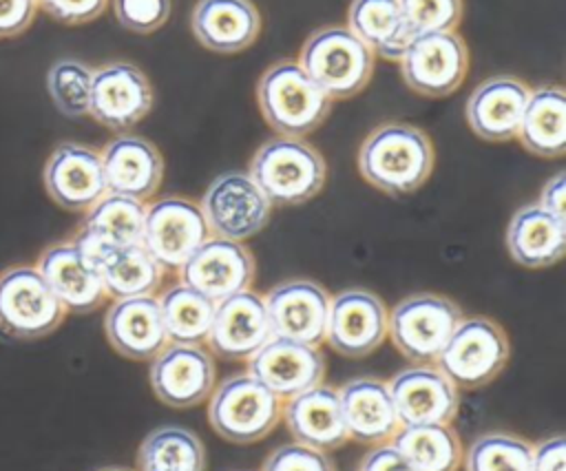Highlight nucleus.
I'll use <instances>...</instances> for the list:
<instances>
[{"label": "nucleus", "mask_w": 566, "mask_h": 471, "mask_svg": "<svg viewBox=\"0 0 566 471\" xmlns=\"http://www.w3.org/2000/svg\"><path fill=\"white\" fill-rule=\"evenodd\" d=\"M400 62L405 84L427 97L453 93L467 75L469 51L453 31L424 33L411 38Z\"/></svg>", "instance_id": "10"}, {"label": "nucleus", "mask_w": 566, "mask_h": 471, "mask_svg": "<svg viewBox=\"0 0 566 471\" xmlns=\"http://www.w3.org/2000/svg\"><path fill=\"white\" fill-rule=\"evenodd\" d=\"M391 444L416 471H458L462 442L451 425H409L400 427Z\"/></svg>", "instance_id": "33"}, {"label": "nucleus", "mask_w": 566, "mask_h": 471, "mask_svg": "<svg viewBox=\"0 0 566 471\" xmlns=\"http://www.w3.org/2000/svg\"><path fill=\"white\" fill-rule=\"evenodd\" d=\"M106 190L137 201L150 199L164 179L161 153L139 135H119L102 150Z\"/></svg>", "instance_id": "22"}, {"label": "nucleus", "mask_w": 566, "mask_h": 471, "mask_svg": "<svg viewBox=\"0 0 566 471\" xmlns=\"http://www.w3.org/2000/svg\"><path fill=\"white\" fill-rule=\"evenodd\" d=\"M99 471H128V469H122V467H106V469H99Z\"/></svg>", "instance_id": "46"}, {"label": "nucleus", "mask_w": 566, "mask_h": 471, "mask_svg": "<svg viewBox=\"0 0 566 471\" xmlns=\"http://www.w3.org/2000/svg\"><path fill=\"white\" fill-rule=\"evenodd\" d=\"M144 214V201L106 192L93 208L84 212V221L73 241L97 265L104 252L142 243Z\"/></svg>", "instance_id": "24"}, {"label": "nucleus", "mask_w": 566, "mask_h": 471, "mask_svg": "<svg viewBox=\"0 0 566 471\" xmlns=\"http://www.w3.org/2000/svg\"><path fill=\"white\" fill-rule=\"evenodd\" d=\"M199 203L184 197H164L146 206L142 245L164 265L179 270L188 257L210 239Z\"/></svg>", "instance_id": "11"}, {"label": "nucleus", "mask_w": 566, "mask_h": 471, "mask_svg": "<svg viewBox=\"0 0 566 471\" xmlns=\"http://www.w3.org/2000/svg\"><path fill=\"white\" fill-rule=\"evenodd\" d=\"M340 411L349 438L363 444L391 442L400 429V420L387 387V380L360 376L347 380L338 389Z\"/></svg>", "instance_id": "27"}, {"label": "nucleus", "mask_w": 566, "mask_h": 471, "mask_svg": "<svg viewBox=\"0 0 566 471\" xmlns=\"http://www.w3.org/2000/svg\"><path fill=\"white\" fill-rule=\"evenodd\" d=\"M93 69L77 57H60L46 73V91L55 108L66 117L88 113Z\"/></svg>", "instance_id": "37"}, {"label": "nucleus", "mask_w": 566, "mask_h": 471, "mask_svg": "<svg viewBox=\"0 0 566 471\" xmlns=\"http://www.w3.org/2000/svg\"><path fill=\"white\" fill-rule=\"evenodd\" d=\"M281 418L294 442L325 453L340 449L349 440L338 391L323 383L287 398Z\"/></svg>", "instance_id": "26"}, {"label": "nucleus", "mask_w": 566, "mask_h": 471, "mask_svg": "<svg viewBox=\"0 0 566 471\" xmlns=\"http://www.w3.org/2000/svg\"><path fill=\"white\" fill-rule=\"evenodd\" d=\"M254 257L241 241L210 237L179 268L181 283L219 303L250 290L254 281Z\"/></svg>", "instance_id": "15"}, {"label": "nucleus", "mask_w": 566, "mask_h": 471, "mask_svg": "<svg viewBox=\"0 0 566 471\" xmlns=\"http://www.w3.org/2000/svg\"><path fill=\"white\" fill-rule=\"evenodd\" d=\"M139 471H206L201 438L177 425L153 429L137 449Z\"/></svg>", "instance_id": "34"}, {"label": "nucleus", "mask_w": 566, "mask_h": 471, "mask_svg": "<svg viewBox=\"0 0 566 471\" xmlns=\"http://www.w3.org/2000/svg\"><path fill=\"white\" fill-rule=\"evenodd\" d=\"M347 29L376 55L400 60L411 33L402 20L398 0H352Z\"/></svg>", "instance_id": "31"}, {"label": "nucleus", "mask_w": 566, "mask_h": 471, "mask_svg": "<svg viewBox=\"0 0 566 471\" xmlns=\"http://www.w3.org/2000/svg\"><path fill=\"white\" fill-rule=\"evenodd\" d=\"M157 303L168 343H206L217 305L214 301L186 283H175L166 292H161Z\"/></svg>", "instance_id": "35"}, {"label": "nucleus", "mask_w": 566, "mask_h": 471, "mask_svg": "<svg viewBox=\"0 0 566 471\" xmlns=\"http://www.w3.org/2000/svg\"><path fill=\"white\" fill-rule=\"evenodd\" d=\"M265 310L272 336L321 347L325 343L329 292L307 279H292L274 285L265 294Z\"/></svg>", "instance_id": "16"}, {"label": "nucleus", "mask_w": 566, "mask_h": 471, "mask_svg": "<svg viewBox=\"0 0 566 471\" xmlns=\"http://www.w3.org/2000/svg\"><path fill=\"white\" fill-rule=\"evenodd\" d=\"M66 316L35 265H9L0 272V332L15 341H35L55 332Z\"/></svg>", "instance_id": "7"}, {"label": "nucleus", "mask_w": 566, "mask_h": 471, "mask_svg": "<svg viewBox=\"0 0 566 471\" xmlns=\"http://www.w3.org/2000/svg\"><path fill=\"white\" fill-rule=\"evenodd\" d=\"M35 268L66 312L88 314L106 301V290L97 265L73 239L44 248Z\"/></svg>", "instance_id": "21"}, {"label": "nucleus", "mask_w": 566, "mask_h": 471, "mask_svg": "<svg viewBox=\"0 0 566 471\" xmlns=\"http://www.w3.org/2000/svg\"><path fill=\"white\" fill-rule=\"evenodd\" d=\"M117 22L135 33L159 29L170 15V0H113Z\"/></svg>", "instance_id": "39"}, {"label": "nucleus", "mask_w": 566, "mask_h": 471, "mask_svg": "<svg viewBox=\"0 0 566 471\" xmlns=\"http://www.w3.org/2000/svg\"><path fill=\"white\" fill-rule=\"evenodd\" d=\"M199 208L212 237L245 241L268 226L272 203L248 172L230 170L212 179Z\"/></svg>", "instance_id": "9"}, {"label": "nucleus", "mask_w": 566, "mask_h": 471, "mask_svg": "<svg viewBox=\"0 0 566 471\" xmlns=\"http://www.w3.org/2000/svg\"><path fill=\"white\" fill-rule=\"evenodd\" d=\"M148 378L157 400L175 409H188L208 400L217 387L212 354L190 343H168L150 360Z\"/></svg>", "instance_id": "12"}, {"label": "nucleus", "mask_w": 566, "mask_h": 471, "mask_svg": "<svg viewBox=\"0 0 566 471\" xmlns=\"http://www.w3.org/2000/svg\"><path fill=\"white\" fill-rule=\"evenodd\" d=\"M190 27L206 49L239 53L256 40L261 15L250 0H199L192 9Z\"/></svg>", "instance_id": "28"}, {"label": "nucleus", "mask_w": 566, "mask_h": 471, "mask_svg": "<svg viewBox=\"0 0 566 471\" xmlns=\"http://www.w3.org/2000/svg\"><path fill=\"white\" fill-rule=\"evenodd\" d=\"M433 168V146L424 130L405 122L374 128L358 150V170L367 184L385 195L416 192Z\"/></svg>", "instance_id": "1"}, {"label": "nucleus", "mask_w": 566, "mask_h": 471, "mask_svg": "<svg viewBox=\"0 0 566 471\" xmlns=\"http://www.w3.org/2000/svg\"><path fill=\"white\" fill-rule=\"evenodd\" d=\"M35 2H38V7H40V2H42V0H35Z\"/></svg>", "instance_id": "47"}, {"label": "nucleus", "mask_w": 566, "mask_h": 471, "mask_svg": "<svg viewBox=\"0 0 566 471\" xmlns=\"http://www.w3.org/2000/svg\"><path fill=\"white\" fill-rule=\"evenodd\" d=\"M506 250L524 268L557 263L566 250V219L551 214L539 203L522 206L509 221Z\"/></svg>", "instance_id": "29"}, {"label": "nucleus", "mask_w": 566, "mask_h": 471, "mask_svg": "<svg viewBox=\"0 0 566 471\" xmlns=\"http://www.w3.org/2000/svg\"><path fill=\"white\" fill-rule=\"evenodd\" d=\"M360 471H416L407 458L391 444H376L360 462Z\"/></svg>", "instance_id": "44"}, {"label": "nucleus", "mask_w": 566, "mask_h": 471, "mask_svg": "<svg viewBox=\"0 0 566 471\" xmlns=\"http://www.w3.org/2000/svg\"><path fill=\"white\" fill-rule=\"evenodd\" d=\"M272 206H301L325 184L323 155L301 137H272L259 146L248 172Z\"/></svg>", "instance_id": "2"}, {"label": "nucleus", "mask_w": 566, "mask_h": 471, "mask_svg": "<svg viewBox=\"0 0 566 471\" xmlns=\"http://www.w3.org/2000/svg\"><path fill=\"white\" fill-rule=\"evenodd\" d=\"M509 354V336L502 325L486 316H471L458 323L433 365L458 389H475L495 380Z\"/></svg>", "instance_id": "8"}, {"label": "nucleus", "mask_w": 566, "mask_h": 471, "mask_svg": "<svg viewBox=\"0 0 566 471\" xmlns=\"http://www.w3.org/2000/svg\"><path fill=\"white\" fill-rule=\"evenodd\" d=\"M517 139L537 157H559L566 150V95L562 86L531 91Z\"/></svg>", "instance_id": "30"}, {"label": "nucleus", "mask_w": 566, "mask_h": 471, "mask_svg": "<svg viewBox=\"0 0 566 471\" xmlns=\"http://www.w3.org/2000/svg\"><path fill=\"white\" fill-rule=\"evenodd\" d=\"M387 307L369 290H343L329 301L325 341L347 358H363L387 338Z\"/></svg>", "instance_id": "17"}, {"label": "nucleus", "mask_w": 566, "mask_h": 471, "mask_svg": "<svg viewBox=\"0 0 566 471\" xmlns=\"http://www.w3.org/2000/svg\"><path fill=\"white\" fill-rule=\"evenodd\" d=\"M460 321L462 310L451 299L418 292L394 305L387 316V336L407 360L433 365Z\"/></svg>", "instance_id": "6"}, {"label": "nucleus", "mask_w": 566, "mask_h": 471, "mask_svg": "<svg viewBox=\"0 0 566 471\" xmlns=\"http://www.w3.org/2000/svg\"><path fill=\"white\" fill-rule=\"evenodd\" d=\"M108 0H42L40 7L62 24H84L95 20Z\"/></svg>", "instance_id": "41"}, {"label": "nucleus", "mask_w": 566, "mask_h": 471, "mask_svg": "<svg viewBox=\"0 0 566 471\" xmlns=\"http://www.w3.org/2000/svg\"><path fill=\"white\" fill-rule=\"evenodd\" d=\"M528 95L531 88L513 75L484 80L473 88L464 106L471 130L484 142H509L517 137Z\"/></svg>", "instance_id": "23"}, {"label": "nucleus", "mask_w": 566, "mask_h": 471, "mask_svg": "<svg viewBox=\"0 0 566 471\" xmlns=\"http://www.w3.org/2000/svg\"><path fill=\"white\" fill-rule=\"evenodd\" d=\"M35 11V0H0V38H15L27 31Z\"/></svg>", "instance_id": "42"}, {"label": "nucleus", "mask_w": 566, "mask_h": 471, "mask_svg": "<svg viewBox=\"0 0 566 471\" xmlns=\"http://www.w3.org/2000/svg\"><path fill=\"white\" fill-rule=\"evenodd\" d=\"M387 387L400 427L451 425L460 409L458 387L436 365H413L400 369L387 383Z\"/></svg>", "instance_id": "18"}, {"label": "nucleus", "mask_w": 566, "mask_h": 471, "mask_svg": "<svg viewBox=\"0 0 566 471\" xmlns=\"http://www.w3.org/2000/svg\"><path fill=\"white\" fill-rule=\"evenodd\" d=\"M248 374L263 383L276 398L287 400L323 383L325 356L314 345L272 336L248 358Z\"/></svg>", "instance_id": "20"}, {"label": "nucleus", "mask_w": 566, "mask_h": 471, "mask_svg": "<svg viewBox=\"0 0 566 471\" xmlns=\"http://www.w3.org/2000/svg\"><path fill=\"white\" fill-rule=\"evenodd\" d=\"M97 270L106 296L113 299L155 296L164 279V265L142 243L104 252Z\"/></svg>", "instance_id": "32"}, {"label": "nucleus", "mask_w": 566, "mask_h": 471, "mask_svg": "<svg viewBox=\"0 0 566 471\" xmlns=\"http://www.w3.org/2000/svg\"><path fill=\"white\" fill-rule=\"evenodd\" d=\"M263 119L285 137L316 130L329 115L332 100L294 60L272 64L256 84Z\"/></svg>", "instance_id": "3"}, {"label": "nucleus", "mask_w": 566, "mask_h": 471, "mask_svg": "<svg viewBox=\"0 0 566 471\" xmlns=\"http://www.w3.org/2000/svg\"><path fill=\"white\" fill-rule=\"evenodd\" d=\"M281 411L283 400L248 371L228 376L208 398L210 427L237 444L265 438L279 425Z\"/></svg>", "instance_id": "5"}, {"label": "nucleus", "mask_w": 566, "mask_h": 471, "mask_svg": "<svg viewBox=\"0 0 566 471\" xmlns=\"http://www.w3.org/2000/svg\"><path fill=\"white\" fill-rule=\"evenodd\" d=\"M153 106L148 77L130 62H108L93 69L88 115L111 128L128 130L142 122Z\"/></svg>", "instance_id": "13"}, {"label": "nucleus", "mask_w": 566, "mask_h": 471, "mask_svg": "<svg viewBox=\"0 0 566 471\" xmlns=\"http://www.w3.org/2000/svg\"><path fill=\"white\" fill-rule=\"evenodd\" d=\"M533 444L520 436L489 431L478 436L462 456L464 471H531Z\"/></svg>", "instance_id": "36"}, {"label": "nucleus", "mask_w": 566, "mask_h": 471, "mask_svg": "<svg viewBox=\"0 0 566 471\" xmlns=\"http://www.w3.org/2000/svg\"><path fill=\"white\" fill-rule=\"evenodd\" d=\"M298 64L329 100H347L371 80L374 53L347 27H323L305 40Z\"/></svg>", "instance_id": "4"}, {"label": "nucleus", "mask_w": 566, "mask_h": 471, "mask_svg": "<svg viewBox=\"0 0 566 471\" xmlns=\"http://www.w3.org/2000/svg\"><path fill=\"white\" fill-rule=\"evenodd\" d=\"M564 199H566V179H564V172H555L542 188V195H539V206L544 210H548L551 214L559 217V219H566V212H564Z\"/></svg>", "instance_id": "45"}, {"label": "nucleus", "mask_w": 566, "mask_h": 471, "mask_svg": "<svg viewBox=\"0 0 566 471\" xmlns=\"http://www.w3.org/2000/svg\"><path fill=\"white\" fill-rule=\"evenodd\" d=\"M531 471H566L564 436H551V438L533 444Z\"/></svg>", "instance_id": "43"}, {"label": "nucleus", "mask_w": 566, "mask_h": 471, "mask_svg": "<svg viewBox=\"0 0 566 471\" xmlns=\"http://www.w3.org/2000/svg\"><path fill=\"white\" fill-rule=\"evenodd\" d=\"M272 338V327L261 294L243 290L214 305L206 336L210 354L226 360H248Z\"/></svg>", "instance_id": "19"}, {"label": "nucleus", "mask_w": 566, "mask_h": 471, "mask_svg": "<svg viewBox=\"0 0 566 471\" xmlns=\"http://www.w3.org/2000/svg\"><path fill=\"white\" fill-rule=\"evenodd\" d=\"M42 181L46 195L69 212H86L108 192L99 150L77 142H62L53 148Z\"/></svg>", "instance_id": "14"}, {"label": "nucleus", "mask_w": 566, "mask_h": 471, "mask_svg": "<svg viewBox=\"0 0 566 471\" xmlns=\"http://www.w3.org/2000/svg\"><path fill=\"white\" fill-rule=\"evenodd\" d=\"M261 471H336L325 451L301 442L276 447L263 462Z\"/></svg>", "instance_id": "40"}, {"label": "nucleus", "mask_w": 566, "mask_h": 471, "mask_svg": "<svg viewBox=\"0 0 566 471\" xmlns=\"http://www.w3.org/2000/svg\"><path fill=\"white\" fill-rule=\"evenodd\" d=\"M111 347L130 360H153L166 345V327L155 296L115 299L104 316Z\"/></svg>", "instance_id": "25"}, {"label": "nucleus", "mask_w": 566, "mask_h": 471, "mask_svg": "<svg viewBox=\"0 0 566 471\" xmlns=\"http://www.w3.org/2000/svg\"><path fill=\"white\" fill-rule=\"evenodd\" d=\"M411 38L453 31L462 18V0H398Z\"/></svg>", "instance_id": "38"}]
</instances>
